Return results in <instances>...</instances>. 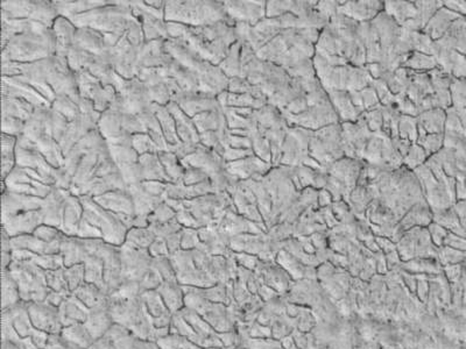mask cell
Masks as SVG:
<instances>
[{
	"mask_svg": "<svg viewBox=\"0 0 466 349\" xmlns=\"http://www.w3.org/2000/svg\"><path fill=\"white\" fill-rule=\"evenodd\" d=\"M27 309L35 330L55 334L62 333L63 325L59 307L45 300L39 303H27Z\"/></svg>",
	"mask_w": 466,
	"mask_h": 349,
	"instance_id": "cell-1",
	"label": "cell"
},
{
	"mask_svg": "<svg viewBox=\"0 0 466 349\" xmlns=\"http://www.w3.org/2000/svg\"><path fill=\"white\" fill-rule=\"evenodd\" d=\"M136 339L129 329L115 323L89 349H133Z\"/></svg>",
	"mask_w": 466,
	"mask_h": 349,
	"instance_id": "cell-2",
	"label": "cell"
},
{
	"mask_svg": "<svg viewBox=\"0 0 466 349\" xmlns=\"http://www.w3.org/2000/svg\"><path fill=\"white\" fill-rule=\"evenodd\" d=\"M141 298L145 304L152 323L156 329H168L172 324L173 313L168 310L158 290H147L141 293Z\"/></svg>",
	"mask_w": 466,
	"mask_h": 349,
	"instance_id": "cell-3",
	"label": "cell"
},
{
	"mask_svg": "<svg viewBox=\"0 0 466 349\" xmlns=\"http://www.w3.org/2000/svg\"><path fill=\"white\" fill-rule=\"evenodd\" d=\"M110 300H111V297H110ZM110 300L105 303L100 304L98 307L90 309L89 314L84 323L95 340L100 339V336H104L106 331L109 330L110 327L115 324L111 313H110Z\"/></svg>",
	"mask_w": 466,
	"mask_h": 349,
	"instance_id": "cell-4",
	"label": "cell"
},
{
	"mask_svg": "<svg viewBox=\"0 0 466 349\" xmlns=\"http://www.w3.org/2000/svg\"><path fill=\"white\" fill-rule=\"evenodd\" d=\"M59 310H60L63 329L75 324L86 323L89 314V309L80 300H77L73 293L66 297L64 302L59 307Z\"/></svg>",
	"mask_w": 466,
	"mask_h": 349,
	"instance_id": "cell-5",
	"label": "cell"
},
{
	"mask_svg": "<svg viewBox=\"0 0 466 349\" xmlns=\"http://www.w3.org/2000/svg\"><path fill=\"white\" fill-rule=\"evenodd\" d=\"M158 292L173 314L185 309V289L177 280H163V283L158 289Z\"/></svg>",
	"mask_w": 466,
	"mask_h": 349,
	"instance_id": "cell-6",
	"label": "cell"
},
{
	"mask_svg": "<svg viewBox=\"0 0 466 349\" xmlns=\"http://www.w3.org/2000/svg\"><path fill=\"white\" fill-rule=\"evenodd\" d=\"M73 295L76 297L77 300H80L89 310L110 300V296L106 295L105 291L95 284L88 283V282H84L78 289L74 291Z\"/></svg>",
	"mask_w": 466,
	"mask_h": 349,
	"instance_id": "cell-7",
	"label": "cell"
},
{
	"mask_svg": "<svg viewBox=\"0 0 466 349\" xmlns=\"http://www.w3.org/2000/svg\"><path fill=\"white\" fill-rule=\"evenodd\" d=\"M61 336L70 343H76L83 348L89 349L95 343L91 333L86 329V324H75L71 326L64 327Z\"/></svg>",
	"mask_w": 466,
	"mask_h": 349,
	"instance_id": "cell-8",
	"label": "cell"
},
{
	"mask_svg": "<svg viewBox=\"0 0 466 349\" xmlns=\"http://www.w3.org/2000/svg\"><path fill=\"white\" fill-rule=\"evenodd\" d=\"M21 292L17 280H14L10 271H3V310L21 303Z\"/></svg>",
	"mask_w": 466,
	"mask_h": 349,
	"instance_id": "cell-9",
	"label": "cell"
},
{
	"mask_svg": "<svg viewBox=\"0 0 466 349\" xmlns=\"http://www.w3.org/2000/svg\"><path fill=\"white\" fill-rule=\"evenodd\" d=\"M156 343H159L161 349H203L185 336L175 333H169L168 336L158 340Z\"/></svg>",
	"mask_w": 466,
	"mask_h": 349,
	"instance_id": "cell-10",
	"label": "cell"
},
{
	"mask_svg": "<svg viewBox=\"0 0 466 349\" xmlns=\"http://www.w3.org/2000/svg\"><path fill=\"white\" fill-rule=\"evenodd\" d=\"M64 276H66V283L69 287L70 292L78 289L84 282H86V273H84V264H75L70 267L64 268Z\"/></svg>",
	"mask_w": 466,
	"mask_h": 349,
	"instance_id": "cell-11",
	"label": "cell"
},
{
	"mask_svg": "<svg viewBox=\"0 0 466 349\" xmlns=\"http://www.w3.org/2000/svg\"><path fill=\"white\" fill-rule=\"evenodd\" d=\"M133 349H161L159 343L152 340L136 339Z\"/></svg>",
	"mask_w": 466,
	"mask_h": 349,
	"instance_id": "cell-12",
	"label": "cell"
},
{
	"mask_svg": "<svg viewBox=\"0 0 466 349\" xmlns=\"http://www.w3.org/2000/svg\"><path fill=\"white\" fill-rule=\"evenodd\" d=\"M59 349H86L83 347L78 346L76 343H70L68 340L64 339L62 336V341H61L60 347Z\"/></svg>",
	"mask_w": 466,
	"mask_h": 349,
	"instance_id": "cell-13",
	"label": "cell"
}]
</instances>
